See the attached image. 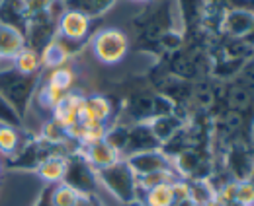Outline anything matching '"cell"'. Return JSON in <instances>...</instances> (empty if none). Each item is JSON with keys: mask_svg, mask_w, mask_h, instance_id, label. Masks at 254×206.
Returning a JSON list of instances; mask_svg holds the SVG:
<instances>
[{"mask_svg": "<svg viewBox=\"0 0 254 206\" xmlns=\"http://www.w3.org/2000/svg\"><path fill=\"white\" fill-rule=\"evenodd\" d=\"M39 78L41 76H26L14 66L0 68V95L16 109V113L22 119L26 117L33 95L39 88Z\"/></svg>", "mask_w": 254, "mask_h": 206, "instance_id": "1", "label": "cell"}, {"mask_svg": "<svg viewBox=\"0 0 254 206\" xmlns=\"http://www.w3.org/2000/svg\"><path fill=\"white\" fill-rule=\"evenodd\" d=\"M96 177H98V183L124 206L137 201V177L127 165L126 160L114 164L112 167L96 171Z\"/></svg>", "mask_w": 254, "mask_h": 206, "instance_id": "2", "label": "cell"}, {"mask_svg": "<svg viewBox=\"0 0 254 206\" xmlns=\"http://www.w3.org/2000/svg\"><path fill=\"white\" fill-rule=\"evenodd\" d=\"M92 53L102 64L114 66L118 62L126 59L127 51H129V39H127L126 31L118 30V28H106L100 30L92 37Z\"/></svg>", "mask_w": 254, "mask_h": 206, "instance_id": "3", "label": "cell"}, {"mask_svg": "<svg viewBox=\"0 0 254 206\" xmlns=\"http://www.w3.org/2000/svg\"><path fill=\"white\" fill-rule=\"evenodd\" d=\"M63 183L70 185L72 189H76L80 195L92 197L96 185H98V177L96 171L84 162V158L76 152L74 156H68V164H66V173H64Z\"/></svg>", "mask_w": 254, "mask_h": 206, "instance_id": "4", "label": "cell"}, {"mask_svg": "<svg viewBox=\"0 0 254 206\" xmlns=\"http://www.w3.org/2000/svg\"><path fill=\"white\" fill-rule=\"evenodd\" d=\"M92 28V20L78 10L64 8L57 20V37L64 43H82Z\"/></svg>", "mask_w": 254, "mask_h": 206, "instance_id": "5", "label": "cell"}, {"mask_svg": "<svg viewBox=\"0 0 254 206\" xmlns=\"http://www.w3.org/2000/svg\"><path fill=\"white\" fill-rule=\"evenodd\" d=\"M78 154L84 158V162H86L94 171L106 169V167H112L114 164H118V162L124 160V156L112 146V144H108L106 140H100V142H94V144L80 146Z\"/></svg>", "mask_w": 254, "mask_h": 206, "instance_id": "6", "label": "cell"}, {"mask_svg": "<svg viewBox=\"0 0 254 206\" xmlns=\"http://www.w3.org/2000/svg\"><path fill=\"white\" fill-rule=\"evenodd\" d=\"M126 162L131 167V171L135 173V177L162 171V169H172V162L168 160V156H164L159 150H147V152L127 156Z\"/></svg>", "mask_w": 254, "mask_h": 206, "instance_id": "7", "label": "cell"}, {"mask_svg": "<svg viewBox=\"0 0 254 206\" xmlns=\"http://www.w3.org/2000/svg\"><path fill=\"white\" fill-rule=\"evenodd\" d=\"M82 103H84V95L76 93V91H68L64 95V99L53 109V115L51 121H55L64 132L68 128H72L74 124L80 123V109H82Z\"/></svg>", "mask_w": 254, "mask_h": 206, "instance_id": "8", "label": "cell"}, {"mask_svg": "<svg viewBox=\"0 0 254 206\" xmlns=\"http://www.w3.org/2000/svg\"><path fill=\"white\" fill-rule=\"evenodd\" d=\"M112 113H114V109H112V101L108 97L88 95V97H84V103L80 109V123H104V124H108Z\"/></svg>", "mask_w": 254, "mask_h": 206, "instance_id": "9", "label": "cell"}, {"mask_svg": "<svg viewBox=\"0 0 254 206\" xmlns=\"http://www.w3.org/2000/svg\"><path fill=\"white\" fill-rule=\"evenodd\" d=\"M66 164H68L66 152H59V154L45 158L39 164V167L35 169V173L45 185H57V183H63L64 173H66Z\"/></svg>", "mask_w": 254, "mask_h": 206, "instance_id": "10", "label": "cell"}, {"mask_svg": "<svg viewBox=\"0 0 254 206\" xmlns=\"http://www.w3.org/2000/svg\"><path fill=\"white\" fill-rule=\"evenodd\" d=\"M0 24L14 28L24 35L28 28L26 2H0Z\"/></svg>", "mask_w": 254, "mask_h": 206, "instance_id": "11", "label": "cell"}, {"mask_svg": "<svg viewBox=\"0 0 254 206\" xmlns=\"http://www.w3.org/2000/svg\"><path fill=\"white\" fill-rule=\"evenodd\" d=\"M24 49H26V37L18 30L0 24V60H12Z\"/></svg>", "mask_w": 254, "mask_h": 206, "instance_id": "12", "label": "cell"}, {"mask_svg": "<svg viewBox=\"0 0 254 206\" xmlns=\"http://www.w3.org/2000/svg\"><path fill=\"white\" fill-rule=\"evenodd\" d=\"M143 206H174L176 205V197H174V189L172 183H164L157 185L145 193H137V201Z\"/></svg>", "mask_w": 254, "mask_h": 206, "instance_id": "13", "label": "cell"}, {"mask_svg": "<svg viewBox=\"0 0 254 206\" xmlns=\"http://www.w3.org/2000/svg\"><path fill=\"white\" fill-rule=\"evenodd\" d=\"M70 57V49L68 45L64 43L63 39H59L55 35V39L41 51V62H43V68H59V66H64L66 60Z\"/></svg>", "mask_w": 254, "mask_h": 206, "instance_id": "14", "label": "cell"}, {"mask_svg": "<svg viewBox=\"0 0 254 206\" xmlns=\"http://www.w3.org/2000/svg\"><path fill=\"white\" fill-rule=\"evenodd\" d=\"M12 66L26 74V76H39L43 70V62H41V53L33 51L30 47H26L24 51H20L14 59H12Z\"/></svg>", "mask_w": 254, "mask_h": 206, "instance_id": "15", "label": "cell"}, {"mask_svg": "<svg viewBox=\"0 0 254 206\" xmlns=\"http://www.w3.org/2000/svg\"><path fill=\"white\" fill-rule=\"evenodd\" d=\"M24 136L20 128L8 126V124H0V154L2 156H16L18 150L24 146Z\"/></svg>", "mask_w": 254, "mask_h": 206, "instance_id": "16", "label": "cell"}, {"mask_svg": "<svg viewBox=\"0 0 254 206\" xmlns=\"http://www.w3.org/2000/svg\"><path fill=\"white\" fill-rule=\"evenodd\" d=\"M64 95H66V91H63V89L55 88V86H49V84H43V86L37 88L35 95H33V99L37 101L39 107L49 109V111L53 113V109L63 101Z\"/></svg>", "mask_w": 254, "mask_h": 206, "instance_id": "17", "label": "cell"}, {"mask_svg": "<svg viewBox=\"0 0 254 206\" xmlns=\"http://www.w3.org/2000/svg\"><path fill=\"white\" fill-rule=\"evenodd\" d=\"M82 197H86V195H80L76 189H72L66 183L51 185V203H53V206H76Z\"/></svg>", "mask_w": 254, "mask_h": 206, "instance_id": "18", "label": "cell"}, {"mask_svg": "<svg viewBox=\"0 0 254 206\" xmlns=\"http://www.w3.org/2000/svg\"><path fill=\"white\" fill-rule=\"evenodd\" d=\"M180 175H176L174 169H162V171H155V173H147V175L137 177V193H145L157 185H164V183H174Z\"/></svg>", "mask_w": 254, "mask_h": 206, "instance_id": "19", "label": "cell"}, {"mask_svg": "<svg viewBox=\"0 0 254 206\" xmlns=\"http://www.w3.org/2000/svg\"><path fill=\"white\" fill-rule=\"evenodd\" d=\"M74 80H76V74H74V70L70 68V66H59V68H53V70H49V74H47V82L45 84H49V86H55V88L63 89V91H70L72 88V84H74Z\"/></svg>", "mask_w": 254, "mask_h": 206, "instance_id": "20", "label": "cell"}, {"mask_svg": "<svg viewBox=\"0 0 254 206\" xmlns=\"http://www.w3.org/2000/svg\"><path fill=\"white\" fill-rule=\"evenodd\" d=\"M227 28H229V31L233 35H237V37L247 35L254 28V16H251L249 12H233L227 18Z\"/></svg>", "mask_w": 254, "mask_h": 206, "instance_id": "21", "label": "cell"}, {"mask_svg": "<svg viewBox=\"0 0 254 206\" xmlns=\"http://www.w3.org/2000/svg\"><path fill=\"white\" fill-rule=\"evenodd\" d=\"M0 124H8L14 128H24V119L16 113V109L0 95Z\"/></svg>", "mask_w": 254, "mask_h": 206, "instance_id": "22", "label": "cell"}, {"mask_svg": "<svg viewBox=\"0 0 254 206\" xmlns=\"http://www.w3.org/2000/svg\"><path fill=\"white\" fill-rule=\"evenodd\" d=\"M110 6H112V2H70L66 8L78 10V12H82L84 16H88V18L92 20L94 16L104 14V12H106Z\"/></svg>", "mask_w": 254, "mask_h": 206, "instance_id": "23", "label": "cell"}, {"mask_svg": "<svg viewBox=\"0 0 254 206\" xmlns=\"http://www.w3.org/2000/svg\"><path fill=\"white\" fill-rule=\"evenodd\" d=\"M235 201L241 206H254V185L249 179L237 183V197H235Z\"/></svg>", "mask_w": 254, "mask_h": 206, "instance_id": "24", "label": "cell"}, {"mask_svg": "<svg viewBox=\"0 0 254 206\" xmlns=\"http://www.w3.org/2000/svg\"><path fill=\"white\" fill-rule=\"evenodd\" d=\"M33 206H53V203H51V185H47V187L39 193V197H37V201L33 203Z\"/></svg>", "mask_w": 254, "mask_h": 206, "instance_id": "25", "label": "cell"}, {"mask_svg": "<svg viewBox=\"0 0 254 206\" xmlns=\"http://www.w3.org/2000/svg\"><path fill=\"white\" fill-rule=\"evenodd\" d=\"M174 206H197V205H195V203H191L190 199H188V201H180V203H176Z\"/></svg>", "mask_w": 254, "mask_h": 206, "instance_id": "26", "label": "cell"}, {"mask_svg": "<svg viewBox=\"0 0 254 206\" xmlns=\"http://www.w3.org/2000/svg\"><path fill=\"white\" fill-rule=\"evenodd\" d=\"M249 181H251V183H253V185H254V169H253V171H251V179H249Z\"/></svg>", "mask_w": 254, "mask_h": 206, "instance_id": "27", "label": "cell"}, {"mask_svg": "<svg viewBox=\"0 0 254 206\" xmlns=\"http://www.w3.org/2000/svg\"><path fill=\"white\" fill-rule=\"evenodd\" d=\"M126 206H143L141 203H131V205H126Z\"/></svg>", "mask_w": 254, "mask_h": 206, "instance_id": "28", "label": "cell"}, {"mask_svg": "<svg viewBox=\"0 0 254 206\" xmlns=\"http://www.w3.org/2000/svg\"><path fill=\"white\" fill-rule=\"evenodd\" d=\"M205 206H219V205H217V203L213 201V203H209V205H205Z\"/></svg>", "mask_w": 254, "mask_h": 206, "instance_id": "29", "label": "cell"}, {"mask_svg": "<svg viewBox=\"0 0 254 206\" xmlns=\"http://www.w3.org/2000/svg\"><path fill=\"white\" fill-rule=\"evenodd\" d=\"M0 173H2V164H0Z\"/></svg>", "mask_w": 254, "mask_h": 206, "instance_id": "30", "label": "cell"}]
</instances>
